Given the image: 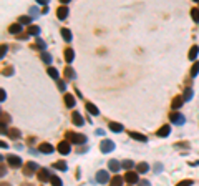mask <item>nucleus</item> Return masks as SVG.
<instances>
[{
  "label": "nucleus",
  "mask_w": 199,
  "mask_h": 186,
  "mask_svg": "<svg viewBox=\"0 0 199 186\" xmlns=\"http://www.w3.org/2000/svg\"><path fill=\"white\" fill-rule=\"evenodd\" d=\"M66 140H70L73 145H85V143H86V136L80 135V133H75V131H68V133H66Z\"/></svg>",
  "instance_id": "1"
},
{
  "label": "nucleus",
  "mask_w": 199,
  "mask_h": 186,
  "mask_svg": "<svg viewBox=\"0 0 199 186\" xmlns=\"http://www.w3.org/2000/svg\"><path fill=\"white\" fill-rule=\"evenodd\" d=\"M124 181L128 184H136L138 181H139V176L136 171H126V175H124Z\"/></svg>",
  "instance_id": "2"
},
{
  "label": "nucleus",
  "mask_w": 199,
  "mask_h": 186,
  "mask_svg": "<svg viewBox=\"0 0 199 186\" xmlns=\"http://www.w3.org/2000/svg\"><path fill=\"white\" fill-rule=\"evenodd\" d=\"M100 150L103 151V153H111V151L115 150V143L111 140H103L100 143Z\"/></svg>",
  "instance_id": "3"
},
{
  "label": "nucleus",
  "mask_w": 199,
  "mask_h": 186,
  "mask_svg": "<svg viewBox=\"0 0 199 186\" xmlns=\"http://www.w3.org/2000/svg\"><path fill=\"white\" fill-rule=\"evenodd\" d=\"M169 120H171V123H174V125H184V121H186L184 116L178 111H173L171 115H169Z\"/></svg>",
  "instance_id": "4"
},
{
  "label": "nucleus",
  "mask_w": 199,
  "mask_h": 186,
  "mask_svg": "<svg viewBox=\"0 0 199 186\" xmlns=\"http://www.w3.org/2000/svg\"><path fill=\"white\" fill-rule=\"evenodd\" d=\"M7 161H8V165H10L12 168H20L22 166V158H18L17 155H8Z\"/></svg>",
  "instance_id": "5"
},
{
  "label": "nucleus",
  "mask_w": 199,
  "mask_h": 186,
  "mask_svg": "<svg viewBox=\"0 0 199 186\" xmlns=\"http://www.w3.org/2000/svg\"><path fill=\"white\" fill-rule=\"evenodd\" d=\"M52 173L48 171L47 168H42V170H38V179L42 181V183H45V181H50V178H52Z\"/></svg>",
  "instance_id": "6"
},
{
  "label": "nucleus",
  "mask_w": 199,
  "mask_h": 186,
  "mask_svg": "<svg viewBox=\"0 0 199 186\" xmlns=\"http://www.w3.org/2000/svg\"><path fill=\"white\" fill-rule=\"evenodd\" d=\"M96 181H98V183H101V184L108 183V181H110L108 171H105V170H100V171H98V175H96Z\"/></svg>",
  "instance_id": "7"
},
{
  "label": "nucleus",
  "mask_w": 199,
  "mask_h": 186,
  "mask_svg": "<svg viewBox=\"0 0 199 186\" xmlns=\"http://www.w3.org/2000/svg\"><path fill=\"white\" fill-rule=\"evenodd\" d=\"M58 151H60L61 155H68L71 151V145L68 141H60V145H58Z\"/></svg>",
  "instance_id": "8"
},
{
  "label": "nucleus",
  "mask_w": 199,
  "mask_h": 186,
  "mask_svg": "<svg viewBox=\"0 0 199 186\" xmlns=\"http://www.w3.org/2000/svg\"><path fill=\"white\" fill-rule=\"evenodd\" d=\"M71 121H73V125H76V126H83L85 125L83 116H81L78 111H73V115H71Z\"/></svg>",
  "instance_id": "9"
},
{
  "label": "nucleus",
  "mask_w": 199,
  "mask_h": 186,
  "mask_svg": "<svg viewBox=\"0 0 199 186\" xmlns=\"http://www.w3.org/2000/svg\"><path fill=\"white\" fill-rule=\"evenodd\" d=\"M85 108L88 110V113H90V115H93V116H98V115H100V110L96 108V107H95V105L91 103V102H86V103H85Z\"/></svg>",
  "instance_id": "10"
},
{
  "label": "nucleus",
  "mask_w": 199,
  "mask_h": 186,
  "mask_svg": "<svg viewBox=\"0 0 199 186\" xmlns=\"http://www.w3.org/2000/svg\"><path fill=\"white\" fill-rule=\"evenodd\" d=\"M37 170H38V165L33 163V161H30V163L25 165V175L27 176H32V173H33V171H37Z\"/></svg>",
  "instance_id": "11"
},
{
  "label": "nucleus",
  "mask_w": 199,
  "mask_h": 186,
  "mask_svg": "<svg viewBox=\"0 0 199 186\" xmlns=\"http://www.w3.org/2000/svg\"><path fill=\"white\" fill-rule=\"evenodd\" d=\"M68 7H58V10H57V17L60 18V20H65L66 17H68Z\"/></svg>",
  "instance_id": "12"
},
{
  "label": "nucleus",
  "mask_w": 199,
  "mask_h": 186,
  "mask_svg": "<svg viewBox=\"0 0 199 186\" xmlns=\"http://www.w3.org/2000/svg\"><path fill=\"white\" fill-rule=\"evenodd\" d=\"M169 133H171V126H169V125H163V126L158 130L156 135L161 136V138H164V136H169Z\"/></svg>",
  "instance_id": "13"
},
{
  "label": "nucleus",
  "mask_w": 199,
  "mask_h": 186,
  "mask_svg": "<svg viewBox=\"0 0 199 186\" xmlns=\"http://www.w3.org/2000/svg\"><path fill=\"white\" fill-rule=\"evenodd\" d=\"M186 102L183 97H174V100H173V103H171V107H173V110H179L183 107V103Z\"/></svg>",
  "instance_id": "14"
},
{
  "label": "nucleus",
  "mask_w": 199,
  "mask_h": 186,
  "mask_svg": "<svg viewBox=\"0 0 199 186\" xmlns=\"http://www.w3.org/2000/svg\"><path fill=\"white\" fill-rule=\"evenodd\" d=\"M128 135L133 138V140H138V141H143V143H146L148 141V138L141 135V133H136V131H128Z\"/></svg>",
  "instance_id": "15"
},
{
  "label": "nucleus",
  "mask_w": 199,
  "mask_h": 186,
  "mask_svg": "<svg viewBox=\"0 0 199 186\" xmlns=\"http://www.w3.org/2000/svg\"><path fill=\"white\" fill-rule=\"evenodd\" d=\"M8 33H12V35H17V33H22V23H13V25L8 27Z\"/></svg>",
  "instance_id": "16"
},
{
  "label": "nucleus",
  "mask_w": 199,
  "mask_h": 186,
  "mask_svg": "<svg viewBox=\"0 0 199 186\" xmlns=\"http://www.w3.org/2000/svg\"><path fill=\"white\" fill-rule=\"evenodd\" d=\"M63 75H65L66 80H75L76 78V73H75V70L71 68V66H66L65 71H63Z\"/></svg>",
  "instance_id": "17"
},
{
  "label": "nucleus",
  "mask_w": 199,
  "mask_h": 186,
  "mask_svg": "<svg viewBox=\"0 0 199 186\" xmlns=\"http://www.w3.org/2000/svg\"><path fill=\"white\" fill-rule=\"evenodd\" d=\"M63 100H65V105H66L68 108H73V107H75V103H76L75 97H73V95H70V93H66V95H65V98H63Z\"/></svg>",
  "instance_id": "18"
},
{
  "label": "nucleus",
  "mask_w": 199,
  "mask_h": 186,
  "mask_svg": "<svg viewBox=\"0 0 199 186\" xmlns=\"http://www.w3.org/2000/svg\"><path fill=\"white\" fill-rule=\"evenodd\" d=\"M38 150H40L42 153H47V155L53 153V146L50 145V143H42V145L38 146Z\"/></svg>",
  "instance_id": "19"
},
{
  "label": "nucleus",
  "mask_w": 199,
  "mask_h": 186,
  "mask_svg": "<svg viewBox=\"0 0 199 186\" xmlns=\"http://www.w3.org/2000/svg\"><path fill=\"white\" fill-rule=\"evenodd\" d=\"M65 60H66V63H71V61L75 60V52H73V48H66L65 50Z\"/></svg>",
  "instance_id": "20"
},
{
  "label": "nucleus",
  "mask_w": 199,
  "mask_h": 186,
  "mask_svg": "<svg viewBox=\"0 0 199 186\" xmlns=\"http://www.w3.org/2000/svg\"><path fill=\"white\" fill-rule=\"evenodd\" d=\"M197 53H199V47L197 45H192L191 47V50H189V55H188V58L189 60H196V57H197Z\"/></svg>",
  "instance_id": "21"
},
{
  "label": "nucleus",
  "mask_w": 199,
  "mask_h": 186,
  "mask_svg": "<svg viewBox=\"0 0 199 186\" xmlns=\"http://www.w3.org/2000/svg\"><path fill=\"white\" fill-rule=\"evenodd\" d=\"M110 130L115 131V133H121L123 131V125H121V123H116V121H111L110 123Z\"/></svg>",
  "instance_id": "22"
},
{
  "label": "nucleus",
  "mask_w": 199,
  "mask_h": 186,
  "mask_svg": "<svg viewBox=\"0 0 199 186\" xmlns=\"http://www.w3.org/2000/svg\"><path fill=\"white\" fill-rule=\"evenodd\" d=\"M61 37L65 42H71L73 40V35H71V32L68 30V28H61Z\"/></svg>",
  "instance_id": "23"
},
{
  "label": "nucleus",
  "mask_w": 199,
  "mask_h": 186,
  "mask_svg": "<svg viewBox=\"0 0 199 186\" xmlns=\"http://www.w3.org/2000/svg\"><path fill=\"white\" fill-rule=\"evenodd\" d=\"M136 170H138L141 175H144V173H148V171H149V165H148V163H138V165H136Z\"/></svg>",
  "instance_id": "24"
},
{
  "label": "nucleus",
  "mask_w": 199,
  "mask_h": 186,
  "mask_svg": "<svg viewBox=\"0 0 199 186\" xmlns=\"http://www.w3.org/2000/svg\"><path fill=\"white\" fill-rule=\"evenodd\" d=\"M108 168L113 171V173H118V171H120V163L116 160H111L110 163H108Z\"/></svg>",
  "instance_id": "25"
},
{
  "label": "nucleus",
  "mask_w": 199,
  "mask_h": 186,
  "mask_svg": "<svg viewBox=\"0 0 199 186\" xmlns=\"http://www.w3.org/2000/svg\"><path fill=\"white\" fill-rule=\"evenodd\" d=\"M53 168H55V170H61V171H66V170H68V165H66L65 161H57V163H53Z\"/></svg>",
  "instance_id": "26"
},
{
  "label": "nucleus",
  "mask_w": 199,
  "mask_h": 186,
  "mask_svg": "<svg viewBox=\"0 0 199 186\" xmlns=\"http://www.w3.org/2000/svg\"><path fill=\"white\" fill-rule=\"evenodd\" d=\"M47 71H48V75H50L52 78H55V80H58L60 78V73L57 71V68H53V66H48L47 68Z\"/></svg>",
  "instance_id": "27"
},
{
  "label": "nucleus",
  "mask_w": 199,
  "mask_h": 186,
  "mask_svg": "<svg viewBox=\"0 0 199 186\" xmlns=\"http://www.w3.org/2000/svg\"><path fill=\"white\" fill-rule=\"evenodd\" d=\"M42 60L45 61L47 65H50V63H52V55L48 53L47 50H42Z\"/></svg>",
  "instance_id": "28"
},
{
  "label": "nucleus",
  "mask_w": 199,
  "mask_h": 186,
  "mask_svg": "<svg viewBox=\"0 0 199 186\" xmlns=\"http://www.w3.org/2000/svg\"><path fill=\"white\" fill-rule=\"evenodd\" d=\"M20 135H22V133L18 131L17 128H13V130H10V131H8V136H10L12 140H18V138H20Z\"/></svg>",
  "instance_id": "29"
},
{
  "label": "nucleus",
  "mask_w": 199,
  "mask_h": 186,
  "mask_svg": "<svg viewBox=\"0 0 199 186\" xmlns=\"http://www.w3.org/2000/svg\"><path fill=\"white\" fill-rule=\"evenodd\" d=\"M192 95H194L192 88H186V90H184V95H183V98L186 100V102H189V100L192 98Z\"/></svg>",
  "instance_id": "30"
},
{
  "label": "nucleus",
  "mask_w": 199,
  "mask_h": 186,
  "mask_svg": "<svg viewBox=\"0 0 199 186\" xmlns=\"http://www.w3.org/2000/svg\"><path fill=\"white\" fill-rule=\"evenodd\" d=\"M191 18L196 23H199V8H191Z\"/></svg>",
  "instance_id": "31"
},
{
  "label": "nucleus",
  "mask_w": 199,
  "mask_h": 186,
  "mask_svg": "<svg viewBox=\"0 0 199 186\" xmlns=\"http://www.w3.org/2000/svg\"><path fill=\"white\" fill-rule=\"evenodd\" d=\"M18 22H20L22 25H30V23H32V17L23 15V17H20V18H18Z\"/></svg>",
  "instance_id": "32"
},
{
  "label": "nucleus",
  "mask_w": 199,
  "mask_h": 186,
  "mask_svg": "<svg viewBox=\"0 0 199 186\" xmlns=\"http://www.w3.org/2000/svg\"><path fill=\"white\" fill-rule=\"evenodd\" d=\"M50 183H52V184H55V186H61V184H63V181L60 179V176H55V175H53L52 178H50Z\"/></svg>",
  "instance_id": "33"
},
{
  "label": "nucleus",
  "mask_w": 199,
  "mask_h": 186,
  "mask_svg": "<svg viewBox=\"0 0 199 186\" xmlns=\"http://www.w3.org/2000/svg\"><path fill=\"white\" fill-rule=\"evenodd\" d=\"M197 73H199V61H194L191 68V77H197Z\"/></svg>",
  "instance_id": "34"
},
{
  "label": "nucleus",
  "mask_w": 199,
  "mask_h": 186,
  "mask_svg": "<svg viewBox=\"0 0 199 186\" xmlns=\"http://www.w3.org/2000/svg\"><path fill=\"white\" fill-rule=\"evenodd\" d=\"M40 33V28H38L37 25H30L28 27V35H38Z\"/></svg>",
  "instance_id": "35"
},
{
  "label": "nucleus",
  "mask_w": 199,
  "mask_h": 186,
  "mask_svg": "<svg viewBox=\"0 0 199 186\" xmlns=\"http://www.w3.org/2000/svg\"><path fill=\"white\" fill-rule=\"evenodd\" d=\"M121 166H123L124 170H129V168H133V166H134V163H133L131 160H124V161H123V165H121Z\"/></svg>",
  "instance_id": "36"
},
{
  "label": "nucleus",
  "mask_w": 199,
  "mask_h": 186,
  "mask_svg": "<svg viewBox=\"0 0 199 186\" xmlns=\"http://www.w3.org/2000/svg\"><path fill=\"white\" fill-rule=\"evenodd\" d=\"M123 178H121V176H115V178L113 179H111V183H113V184H121V183H123Z\"/></svg>",
  "instance_id": "37"
},
{
  "label": "nucleus",
  "mask_w": 199,
  "mask_h": 186,
  "mask_svg": "<svg viewBox=\"0 0 199 186\" xmlns=\"http://www.w3.org/2000/svg\"><path fill=\"white\" fill-rule=\"evenodd\" d=\"M178 184H179V186H191V184H194V183H192V179H184V181H179Z\"/></svg>",
  "instance_id": "38"
},
{
  "label": "nucleus",
  "mask_w": 199,
  "mask_h": 186,
  "mask_svg": "<svg viewBox=\"0 0 199 186\" xmlns=\"http://www.w3.org/2000/svg\"><path fill=\"white\" fill-rule=\"evenodd\" d=\"M37 47L40 50H45V42H43L42 39H37Z\"/></svg>",
  "instance_id": "39"
},
{
  "label": "nucleus",
  "mask_w": 199,
  "mask_h": 186,
  "mask_svg": "<svg viewBox=\"0 0 199 186\" xmlns=\"http://www.w3.org/2000/svg\"><path fill=\"white\" fill-rule=\"evenodd\" d=\"M3 75H13V68H12V66H7V68H3Z\"/></svg>",
  "instance_id": "40"
},
{
  "label": "nucleus",
  "mask_w": 199,
  "mask_h": 186,
  "mask_svg": "<svg viewBox=\"0 0 199 186\" xmlns=\"http://www.w3.org/2000/svg\"><path fill=\"white\" fill-rule=\"evenodd\" d=\"M8 123V121H10V116H8V115H5V113H2V123Z\"/></svg>",
  "instance_id": "41"
},
{
  "label": "nucleus",
  "mask_w": 199,
  "mask_h": 186,
  "mask_svg": "<svg viewBox=\"0 0 199 186\" xmlns=\"http://www.w3.org/2000/svg\"><path fill=\"white\" fill-rule=\"evenodd\" d=\"M58 88H60L61 92H63V90L66 88V85H65V82H58Z\"/></svg>",
  "instance_id": "42"
},
{
  "label": "nucleus",
  "mask_w": 199,
  "mask_h": 186,
  "mask_svg": "<svg viewBox=\"0 0 199 186\" xmlns=\"http://www.w3.org/2000/svg\"><path fill=\"white\" fill-rule=\"evenodd\" d=\"M48 2L50 0H37V3H40V5H48Z\"/></svg>",
  "instance_id": "43"
},
{
  "label": "nucleus",
  "mask_w": 199,
  "mask_h": 186,
  "mask_svg": "<svg viewBox=\"0 0 199 186\" xmlns=\"http://www.w3.org/2000/svg\"><path fill=\"white\" fill-rule=\"evenodd\" d=\"M7 50H8V47H7V45H2V57H5Z\"/></svg>",
  "instance_id": "44"
},
{
  "label": "nucleus",
  "mask_w": 199,
  "mask_h": 186,
  "mask_svg": "<svg viewBox=\"0 0 199 186\" xmlns=\"http://www.w3.org/2000/svg\"><path fill=\"white\" fill-rule=\"evenodd\" d=\"M176 146H178V148H179V146H181V148H188V143H178Z\"/></svg>",
  "instance_id": "45"
},
{
  "label": "nucleus",
  "mask_w": 199,
  "mask_h": 186,
  "mask_svg": "<svg viewBox=\"0 0 199 186\" xmlns=\"http://www.w3.org/2000/svg\"><path fill=\"white\" fill-rule=\"evenodd\" d=\"M96 135H105V131H103V130H101V128H100V130H96Z\"/></svg>",
  "instance_id": "46"
},
{
  "label": "nucleus",
  "mask_w": 199,
  "mask_h": 186,
  "mask_svg": "<svg viewBox=\"0 0 199 186\" xmlns=\"http://www.w3.org/2000/svg\"><path fill=\"white\" fill-rule=\"evenodd\" d=\"M42 13H43V15H45V13H48V5L45 7V8H43V10H42Z\"/></svg>",
  "instance_id": "47"
},
{
  "label": "nucleus",
  "mask_w": 199,
  "mask_h": 186,
  "mask_svg": "<svg viewBox=\"0 0 199 186\" xmlns=\"http://www.w3.org/2000/svg\"><path fill=\"white\" fill-rule=\"evenodd\" d=\"M60 2H61V3H65V5H66V3H70L71 0H60Z\"/></svg>",
  "instance_id": "48"
},
{
  "label": "nucleus",
  "mask_w": 199,
  "mask_h": 186,
  "mask_svg": "<svg viewBox=\"0 0 199 186\" xmlns=\"http://www.w3.org/2000/svg\"><path fill=\"white\" fill-rule=\"evenodd\" d=\"M194 165H199V161H197V163H194Z\"/></svg>",
  "instance_id": "49"
},
{
  "label": "nucleus",
  "mask_w": 199,
  "mask_h": 186,
  "mask_svg": "<svg viewBox=\"0 0 199 186\" xmlns=\"http://www.w3.org/2000/svg\"><path fill=\"white\" fill-rule=\"evenodd\" d=\"M194 2H199V0H194Z\"/></svg>",
  "instance_id": "50"
}]
</instances>
